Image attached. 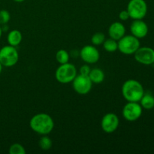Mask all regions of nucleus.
I'll return each mask as SVG.
<instances>
[{
    "label": "nucleus",
    "instance_id": "1",
    "mask_svg": "<svg viewBox=\"0 0 154 154\" xmlns=\"http://www.w3.org/2000/svg\"><path fill=\"white\" fill-rule=\"evenodd\" d=\"M30 128L33 132L42 135H48L54 128V121L52 117L45 113H39L31 118Z\"/></svg>",
    "mask_w": 154,
    "mask_h": 154
},
{
    "label": "nucleus",
    "instance_id": "2",
    "mask_svg": "<svg viewBox=\"0 0 154 154\" xmlns=\"http://www.w3.org/2000/svg\"><path fill=\"white\" fill-rule=\"evenodd\" d=\"M144 93L142 84L136 80H127L122 86V95L127 102H139Z\"/></svg>",
    "mask_w": 154,
    "mask_h": 154
},
{
    "label": "nucleus",
    "instance_id": "3",
    "mask_svg": "<svg viewBox=\"0 0 154 154\" xmlns=\"http://www.w3.org/2000/svg\"><path fill=\"white\" fill-rule=\"evenodd\" d=\"M77 69L73 64L67 63L60 64L55 72V78L60 84H69L73 81L76 77Z\"/></svg>",
    "mask_w": 154,
    "mask_h": 154
},
{
    "label": "nucleus",
    "instance_id": "4",
    "mask_svg": "<svg viewBox=\"0 0 154 154\" xmlns=\"http://www.w3.org/2000/svg\"><path fill=\"white\" fill-rule=\"evenodd\" d=\"M118 50L125 55H132L140 48V41L138 38L132 35H125L123 38L117 41Z\"/></svg>",
    "mask_w": 154,
    "mask_h": 154
},
{
    "label": "nucleus",
    "instance_id": "5",
    "mask_svg": "<svg viewBox=\"0 0 154 154\" xmlns=\"http://www.w3.org/2000/svg\"><path fill=\"white\" fill-rule=\"evenodd\" d=\"M19 54L16 47L7 45L0 48V63L5 67H12L17 63Z\"/></svg>",
    "mask_w": 154,
    "mask_h": 154
},
{
    "label": "nucleus",
    "instance_id": "6",
    "mask_svg": "<svg viewBox=\"0 0 154 154\" xmlns=\"http://www.w3.org/2000/svg\"><path fill=\"white\" fill-rule=\"evenodd\" d=\"M130 18L133 20H142L147 13V5L144 0H130L127 9Z\"/></svg>",
    "mask_w": 154,
    "mask_h": 154
},
{
    "label": "nucleus",
    "instance_id": "7",
    "mask_svg": "<svg viewBox=\"0 0 154 154\" xmlns=\"http://www.w3.org/2000/svg\"><path fill=\"white\" fill-rule=\"evenodd\" d=\"M142 109V107L138 102H128L124 105L122 111L123 117L128 121H135L141 117Z\"/></svg>",
    "mask_w": 154,
    "mask_h": 154
},
{
    "label": "nucleus",
    "instance_id": "8",
    "mask_svg": "<svg viewBox=\"0 0 154 154\" xmlns=\"http://www.w3.org/2000/svg\"><path fill=\"white\" fill-rule=\"evenodd\" d=\"M74 90L80 95H86L91 90L93 83L88 75H77L72 81Z\"/></svg>",
    "mask_w": 154,
    "mask_h": 154
},
{
    "label": "nucleus",
    "instance_id": "9",
    "mask_svg": "<svg viewBox=\"0 0 154 154\" xmlns=\"http://www.w3.org/2000/svg\"><path fill=\"white\" fill-rule=\"evenodd\" d=\"M134 56L135 60L141 64L149 66L154 63V50L149 47H140Z\"/></svg>",
    "mask_w": 154,
    "mask_h": 154
},
{
    "label": "nucleus",
    "instance_id": "10",
    "mask_svg": "<svg viewBox=\"0 0 154 154\" xmlns=\"http://www.w3.org/2000/svg\"><path fill=\"white\" fill-rule=\"evenodd\" d=\"M80 57L86 63L94 64L99 60L100 54L95 46L85 45L80 51Z\"/></svg>",
    "mask_w": 154,
    "mask_h": 154
},
{
    "label": "nucleus",
    "instance_id": "11",
    "mask_svg": "<svg viewBox=\"0 0 154 154\" xmlns=\"http://www.w3.org/2000/svg\"><path fill=\"white\" fill-rule=\"evenodd\" d=\"M120 120L114 113H108L105 114L101 121L102 130L106 133H113L118 128Z\"/></svg>",
    "mask_w": 154,
    "mask_h": 154
},
{
    "label": "nucleus",
    "instance_id": "12",
    "mask_svg": "<svg viewBox=\"0 0 154 154\" xmlns=\"http://www.w3.org/2000/svg\"><path fill=\"white\" fill-rule=\"evenodd\" d=\"M130 31L135 37L138 39L143 38L148 33V26L142 20H134L130 25Z\"/></svg>",
    "mask_w": 154,
    "mask_h": 154
},
{
    "label": "nucleus",
    "instance_id": "13",
    "mask_svg": "<svg viewBox=\"0 0 154 154\" xmlns=\"http://www.w3.org/2000/svg\"><path fill=\"white\" fill-rule=\"evenodd\" d=\"M108 34L110 38L118 41L126 34V28L122 23L114 22L108 28Z\"/></svg>",
    "mask_w": 154,
    "mask_h": 154
},
{
    "label": "nucleus",
    "instance_id": "14",
    "mask_svg": "<svg viewBox=\"0 0 154 154\" xmlns=\"http://www.w3.org/2000/svg\"><path fill=\"white\" fill-rule=\"evenodd\" d=\"M7 40L9 45H11L14 47L18 46L23 40L22 33L17 29L11 30L8 35Z\"/></svg>",
    "mask_w": 154,
    "mask_h": 154
},
{
    "label": "nucleus",
    "instance_id": "15",
    "mask_svg": "<svg viewBox=\"0 0 154 154\" xmlns=\"http://www.w3.org/2000/svg\"><path fill=\"white\" fill-rule=\"evenodd\" d=\"M88 76L93 84H101L105 80V73L102 69H99V68L91 69Z\"/></svg>",
    "mask_w": 154,
    "mask_h": 154
},
{
    "label": "nucleus",
    "instance_id": "16",
    "mask_svg": "<svg viewBox=\"0 0 154 154\" xmlns=\"http://www.w3.org/2000/svg\"><path fill=\"white\" fill-rule=\"evenodd\" d=\"M139 102L142 108L147 110L152 109V108H154V96L151 93L144 92V95L141 97Z\"/></svg>",
    "mask_w": 154,
    "mask_h": 154
},
{
    "label": "nucleus",
    "instance_id": "17",
    "mask_svg": "<svg viewBox=\"0 0 154 154\" xmlns=\"http://www.w3.org/2000/svg\"><path fill=\"white\" fill-rule=\"evenodd\" d=\"M102 45L104 49L109 53H114L118 50V42L111 38L105 39Z\"/></svg>",
    "mask_w": 154,
    "mask_h": 154
},
{
    "label": "nucleus",
    "instance_id": "18",
    "mask_svg": "<svg viewBox=\"0 0 154 154\" xmlns=\"http://www.w3.org/2000/svg\"><path fill=\"white\" fill-rule=\"evenodd\" d=\"M56 60L60 64H65L69 63V54L66 50H59L56 54Z\"/></svg>",
    "mask_w": 154,
    "mask_h": 154
},
{
    "label": "nucleus",
    "instance_id": "19",
    "mask_svg": "<svg viewBox=\"0 0 154 154\" xmlns=\"http://www.w3.org/2000/svg\"><path fill=\"white\" fill-rule=\"evenodd\" d=\"M38 145L42 150H49L52 147L53 141L49 137L47 136V135H43V136L40 138L38 142Z\"/></svg>",
    "mask_w": 154,
    "mask_h": 154
},
{
    "label": "nucleus",
    "instance_id": "20",
    "mask_svg": "<svg viewBox=\"0 0 154 154\" xmlns=\"http://www.w3.org/2000/svg\"><path fill=\"white\" fill-rule=\"evenodd\" d=\"M105 39L106 38H105V35L104 33L96 32L95 33V34H93V35L92 36L91 42L93 45L98 46V45H102L103 42H105Z\"/></svg>",
    "mask_w": 154,
    "mask_h": 154
},
{
    "label": "nucleus",
    "instance_id": "21",
    "mask_svg": "<svg viewBox=\"0 0 154 154\" xmlns=\"http://www.w3.org/2000/svg\"><path fill=\"white\" fill-rule=\"evenodd\" d=\"M25 148L23 145L18 143L13 144L9 148V153L10 154H26Z\"/></svg>",
    "mask_w": 154,
    "mask_h": 154
},
{
    "label": "nucleus",
    "instance_id": "22",
    "mask_svg": "<svg viewBox=\"0 0 154 154\" xmlns=\"http://www.w3.org/2000/svg\"><path fill=\"white\" fill-rule=\"evenodd\" d=\"M11 19V14L9 11L7 10L0 11V25H4V24H7L9 22Z\"/></svg>",
    "mask_w": 154,
    "mask_h": 154
},
{
    "label": "nucleus",
    "instance_id": "23",
    "mask_svg": "<svg viewBox=\"0 0 154 154\" xmlns=\"http://www.w3.org/2000/svg\"><path fill=\"white\" fill-rule=\"evenodd\" d=\"M90 70H91V69H90V67L88 66V65H84V66H82L81 68H80L79 72L81 75H89V74H90Z\"/></svg>",
    "mask_w": 154,
    "mask_h": 154
},
{
    "label": "nucleus",
    "instance_id": "24",
    "mask_svg": "<svg viewBox=\"0 0 154 154\" xmlns=\"http://www.w3.org/2000/svg\"><path fill=\"white\" fill-rule=\"evenodd\" d=\"M119 17H120V19L122 21H126L129 18H130V17H129V14L127 10H123L120 12V14H119Z\"/></svg>",
    "mask_w": 154,
    "mask_h": 154
},
{
    "label": "nucleus",
    "instance_id": "25",
    "mask_svg": "<svg viewBox=\"0 0 154 154\" xmlns=\"http://www.w3.org/2000/svg\"><path fill=\"white\" fill-rule=\"evenodd\" d=\"M14 2H22L25 1V0H14Z\"/></svg>",
    "mask_w": 154,
    "mask_h": 154
},
{
    "label": "nucleus",
    "instance_id": "26",
    "mask_svg": "<svg viewBox=\"0 0 154 154\" xmlns=\"http://www.w3.org/2000/svg\"><path fill=\"white\" fill-rule=\"evenodd\" d=\"M2 65L1 63H0V75H1L2 73Z\"/></svg>",
    "mask_w": 154,
    "mask_h": 154
},
{
    "label": "nucleus",
    "instance_id": "27",
    "mask_svg": "<svg viewBox=\"0 0 154 154\" xmlns=\"http://www.w3.org/2000/svg\"><path fill=\"white\" fill-rule=\"evenodd\" d=\"M2 34V27L0 26V38H1Z\"/></svg>",
    "mask_w": 154,
    "mask_h": 154
}]
</instances>
